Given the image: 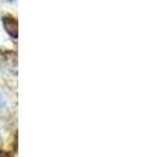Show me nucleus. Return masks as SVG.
<instances>
[{"instance_id":"nucleus-2","label":"nucleus","mask_w":149,"mask_h":157,"mask_svg":"<svg viewBox=\"0 0 149 157\" xmlns=\"http://www.w3.org/2000/svg\"><path fill=\"white\" fill-rule=\"evenodd\" d=\"M4 106V97H3V94L0 93V109Z\"/></svg>"},{"instance_id":"nucleus-3","label":"nucleus","mask_w":149,"mask_h":157,"mask_svg":"<svg viewBox=\"0 0 149 157\" xmlns=\"http://www.w3.org/2000/svg\"><path fill=\"white\" fill-rule=\"evenodd\" d=\"M3 157H13V153H12V152H4Z\"/></svg>"},{"instance_id":"nucleus-1","label":"nucleus","mask_w":149,"mask_h":157,"mask_svg":"<svg viewBox=\"0 0 149 157\" xmlns=\"http://www.w3.org/2000/svg\"><path fill=\"white\" fill-rule=\"evenodd\" d=\"M2 22L6 32L11 36L13 39H17L18 37V22L17 18L13 17L12 14H4L2 16Z\"/></svg>"},{"instance_id":"nucleus-4","label":"nucleus","mask_w":149,"mask_h":157,"mask_svg":"<svg viewBox=\"0 0 149 157\" xmlns=\"http://www.w3.org/2000/svg\"><path fill=\"white\" fill-rule=\"evenodd\" d=\"M4 156V151H0V157H3Z\"/></svg>"}]
</instances>
